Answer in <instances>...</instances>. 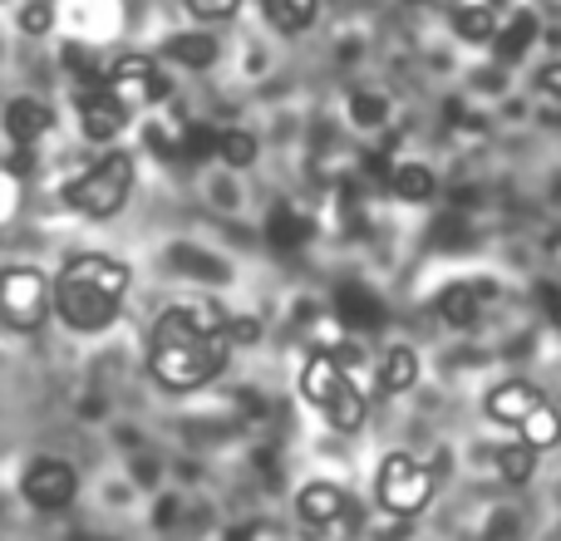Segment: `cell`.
Here are the masks:
<instances>
[{
    "mask_svg": "<svg viewBox=\"0 0 561 541\" xmlns=\"http://www.w3.org/2000/svg\"><path fill=\"white\" fill-rule=\"evenodd\" d=\"M227 310L213 300H183V306H168L153 325L148 339V375L158 379L173 394L187 389H203L207 379L222 375L227 365Z\"/></svg>",
    "mask_w": 561,
    "mask_h": 541,
    "instance_id": "cell-1",
    "label": "cell"
},
{
    "mask_svg": "<svg viewBox=\"0 0 561 541\" xmlns=\"http://www.w3.org/2000/svg\"><path fill=\"white\" fill-rule=\"evenodd\" d=\"M128 286H134V270H128L124 262L89 252V256L65 262V270H59L55 286H49V300H55L59 320H65L69 330H79V335H99V330H108L118 320Z\"/></svg>",
    "mask_w": 561,
    "mask_h": 541,
    "instance_id": "cell-2",
    "label": "cell"
},
{
    "mask_svg": "<svg viewBox=\"0 0 561 541\" xmlns=\"http://www.w3.org/2000/svg\"><path fill=\"white\" fill-rule=\"evenodd\" d=\"M300 394H306L310 404L325 414V424H335L340 434H355L369 414L365 394H359V389L350 384L345 369L330 359V349H320V355L306 359V369H300Z\"/></svg>",
    "mask_w": 561,
    "mask_h": 541,
    "instance_id": "cell-3",
    "label": "cell"
},
{
    "mask_svg": "<svg viewBox=\"0 0 561 541\" xmlns=\"http://www.w3.org/2000/svg\"><path fill=\"white\" fill-rule=\"evenodd\" d=\"M128 193H134V158H128V153H108V158H99L84 177H75L65 197H69V207H75L79 217L104 222V217H114L118 207L128 203Z\"/></svg>",
    "mask_w": 561,
    "mask_h": 541,
    "instance_id": "cell-4",
    "label": "cell"
},
{
    "mask_svg": "<svg viewBox=\"0 0 561 541\" xmlns=\"http://www.w3.org/2000/svg\"><path fill=\"white\" fill-rule=\"evenodd\" d=\"M375 487H379V507H385V513L414 517V513H424L428 497H434V473L409 453H389L385 463H379Z\"/></svg>",
    "mask_w": 561,
    "mask_h": 541,
    "instance_id": "cell-5",
    "label": "cell"
},
{
    "mask_svg": "<svg viewBox=\"0 0 561 541\" xmlns=\"http://www.w3.org/2000/svg\"><path fill=\"white\" fill-rule=\"evenodd\" d=\"M49 315V276L35 266L0 270V320L10 330H39Z\"/></svg>",
    "mask_w": 561,
    "mask_h": 541,
    "instance_id": "cell-6",
    "label": "cell"
},
{
    "mask_svg": "<svg viewBox=\"0 0 561 541\" xmlns=\"http://www.w3.org/2000/svg\"><path fill=\"white\" fill-rule=\"evenodd\" d=\"M20 493H25V503L39 507V513H59V507L75 503L79 473L65 458H35V463L25 468V477H20Z\"/></svg>",
    "mask_w": 561,
    "mask_h": 541,
    "instance_id": "cell-7",
    "label": "cell"
},
{
    "mask_svg": "<svg viewBox=\"0 0 561 541\" xmlns=\"http://www.w3.org/2000/svg\"><path fill=\"white\" fill-rule=\"evenodd\" d=\"M79 128H84V138H94V143H108V138H118V134L128 128L124 99H118L114 89H99V94H79Z\"/></svg>",
    "mask_w": 561,
    "mask_h": 541,
    "instance_id": "cell-8",
    "label": "cell"
},
{
    "mask_svg": "<svg viewBox=\"0 0 561 541\" xmlns=\"http://www.w3.org/2000/svg\"><path fill=\"white\" fill-rule=\"evenodd\" d=\"M542 399L547 394L537 384H527V379H507V384H497L493 394H488V418H493V424H523Z\"/></svg>",
    "mask_w": 561,
    "mask_h": 541,
    "instance_id": "cell-9",
    "label": "cell"
},
{
    "mask_svg": "<svg viewBox=\"0 0 561 541\" xmlns=\"http://www.w3.org/2000/svg\"><path fill=\"white\" fill-rule=\"evenodd\" d=\"M49 124H55V114H49L39 99H10L5 104V134L15 148L39 143V138L49 134Z\"/></svg>",
    "mask_w": 561,
    "mask_h": 541,
    "instance_id": "cell-10",
    "label": "cell"
},
{
    "mask_svg": "<svg viewBox=\"0 0 561 541\" xmlns=\"http://www.w3.org/2000/svg\"><path fill=\"white\" fill-rule=\"evenodd\" d=\"M296 513H300V522H310V527H330V522H340V517H350V503L335 483H310V487H300Z\"/></svg>",
    "mask_w": 561,
    "mask_h": 541,
    "instance_id": "cell-11",
    "label": "cell"
},
{
    "mask_svg": "<svg viewBox=\"0 0 561 541\" xmlns=\"http://www.w3.org/2000/svg\"><path fill=\"white\" fill-rule=\"evenodd\" d=\"M335 320L345 330H379L385 325V306H379V296H369L365 286H340L335 290Z\"/></svg>",
    "mask_w": 561,
    "mask_h": 541,
    "instance_id": "cell-12",
    "label": "cell"
},
{
    "mask_svg": "<svg viewBox=\"0 0 561 541\" xmlns=\"http://www.w3.org/2000/svg\"><path fill=\"white\" fill-rule=\"evenodd\" d=\"M262 15L272 30H280V35H300V30L316 25L320 0H262Z\"/></svg>",
    "mask_w": 561,
    "mask_h": 541,
    "instance_id": "cell-13",
    "label": "cell"
},
{
    "mask_svg": "<svg viewBox=\"0 0 561 541\" xmlns=\"http://www.w3.org/2000/svg\"><path fill=\"white\" fill-rule=\"evenodd\" d=\"M379 384L389 389V394H404V389L419 384V355L409 345H394L385 359H379Z\"/></svg>",
    "mask_w": 561,
    "mask_h": 541,
    "instance_id": "cell-14",
    "label": "cell"
},
{
    "mask_svg": "<svg viewBox=\"0 0 561 541\" xmlns=\"http://www.w3.org/2000/svg\"><path fill=\"white\" fill-rule=\"evenodd\" d=\"M438 315L448 320L454 330H468L478 320V296L468 280H454V286H444V296H438Z\"/></svg>",
    "mask_w": 561,
    "mask_h": 541,
    "instance_id": "cell-15",
    "label": "cell"
},
{
    "mask_svg": "<svg viewBox=\"0 0 561 541\" xmlns=\"http://www.w3.org/2000/svg\"><path fill=\"white\" fill-rule=\"evenodd\" d=\"M389 187H394L404 203H434V193H438L434 173H428L424 163H399L394 177H389Z\"/></svg>",
    "mask_w": 561,
    "mask_h": 541,
    "instance_id": "cell-16",
    "label": "cell"
},
{
    "mask_svg": "<svg viewBox=\"0 0 561 541\" xmlns=\"http://www.w3.org/2000/svg\"><path fill=\"white\" fill-rule=\"evenodd\" d=\"M493 39H497V59H523L527 49H533V39H537V15L533 10H523V15H513V25L507 30H493Z\"/></svg>",
    "mask_w": 561,
    "mask_h": 541,
    "instance_id": "cell-17",
    "label": "cell"
},
{
    "mask_svg": "<svg viewBox=\"0 0 561 541\" xmlns=\"http://www.w3.org/2000/svg\"><path fill=\"white\" fill-rule=\"evenodd\" d=\"M266 237H272V246H280V252H296L300 242H310V222L296 207H276L272 222H266Z\"/></svg>",
    "mask_w": 561,
    "mask_h": 541,
    "instance_id": "cell-18",
    "label": "cell"
},
{
    "mask_svg": "<svg viewBox=\"0 0 561 541\" xmlns=\"http://www.w3.org/2000/svg\"><path fill=\"white\" fill-rule=\"evenodd\" d=\"M168 55H173L178 65H187V69H207L217 59V39L203 35V30H193V35H173L168 39Z\"/></svg>",
    "mask_w": 561,
    "mask_h": 541,
    "instance_id": "cell-19",
    "label": "cell"
},
{
    "mask_svg": "<svg viewBox=\"0 0 561 541\" xmlns=\"http://www.w3.org/2000/svg\"><path fill=\"white\" fill-rule=\"evenodd\" d=\"M517 428H523V444H527V448H537V453H542V448H552L557 438H561L557 408L547 404V399H542V404H537L533 414H527V418H523V424H517Z\"/></svg>",
    "mask_w": 561,
    "mask_h": 541,
    "instance_id": "cell-20",
    "label": "cell"
},
{
    "mask_svg": "<svg viewBox=\"0 0 561 541\" xmlns=\"http://www.w3.org/2000/svg\"><path fill=\"white\" fill-rule=\"evenodd\" d=\"M454 30L463 39H473V45H483V39H493V30H497V10L493 5H458Z\"/></svg>",
    "mask_w": 561,
    "mask_h": 541,
    "instance_id": "cell-21",
    "label": "cell"
},
{
    "mask_svg": "<svg viewBox=\"0 0 561 541\" xmlns=\"http://www.w3.org/2000/svg\"><path fill=\"white\" fill-rule=\"evenodd\" d=\"M153 74H158V69H153V59H148V55H118L114 69H108V89H128V84L144 89Z\"/></svg>",
    "mask_w": 561,
    "mask_h": 541,
    "instance_id": "cell-22",
    "label": "cell"
},
{
    "mask_svg": "<svg viewBox=\"0 0 561 541\" xmlns=\"http://www.w3.org/2000/svg\"><path fill=\"white\" fill-rule=\"evenodd\" d=\"M497 473H503L507 483H527V477L537 473V448H527V444L497 448Z\"/></svg>",
    "mask_w": 561,
    "mask_h": 541,
    "instance_id": "cell-23",
    "label": "cell"
},
{
    "mask_svg": "<svg viewBox=\"0 0 561 541\" xmlns=\"http://www.w3.org/2000/svg\"><path fill=\"white\" fill-rule=\"evenodd\" d=\"M217 153H222L227 168H252L256 163V138L247 128H232V134L217 138Z\"/></svg>",
    "mask_w": 561,
    "mask_h": 541,
    "instance_id": "cell-24",
    "label": "cell"
},
{
    "mask_svg": "<svg viewBox=\"0 0 561 541\" xmlns=\"http://www.w3.org/2000/svg\"><path fill=\"white\" fill-rule=\"evenodd\" d=\"M49 25H55V5H49V0L20 5V30H25V35H49Z\"/></svg>",
    "mask_w": 561,
    "mask_h": 541,
    "instance_id": "cell-25",
    "label": "cell"
},
{
    "mask_svg": "<svg viewBox=\"0 0 561 541\" xmlns=\"http://www.w3.org/2000/svg\"><path fill=\"white\" fill-rule=\"evenodd\" d=\"M350 118H355L359 128H379L385 124V99L379 94H355L350 99Z\"/></svg>",
    "mask_w": 561,
    "mask_h": 541,
    "instance_id": "cell-26",
    "label": "cell"
},
{
    "mask_svg": "<svg viewBox=\"0 0 561 541\" xmlns=\"http://www.w3.org/2000/svg\"><path fill=\"white\" fill-rule=\"evenodd\" d=\"M173 266H187V270H197V276H217V280L227 276L222 262H213V256H197L193 246H178V252H173Z\"/></svg>",
    "mask_w": 561,
    "mask_h": 541,
    "instance_id": "cell-27",
    "label": "cell"
},
{
    "mask_svg": "<svg viewBox=\"0 0 561 541\" xmlns=\"http://www.w3.org/2000/svg\"><path fill=\"white\" fill-rule=\"evenodd\" d=\"M222 335H227V345H256V339H262V325H256L252 315H227Z\"/></svg>",
    "mask_w": 561,
    "mask_h": 541,
    "instance_id": "cell-28",
    "label": "cell"
},
{
    "mask_svg": "<svg viewBox=\"0 0 561 541\" xmlns=\"http://www.w3.org/2000/svg\"><path fill=\"white\" fill-rule=\"evenodd\" d=\"M237 5H242V0H187V10H193L197 20H232Z\"/></svg>",
    "mask_w": 561,
    "mask_h": 541,
    "instance_id": "cell-29",
    "label": "cell"
},
{
    "mask_svg": "<svg viewBox=\"0 0 561 541\" xmlns=\"http://www.w3.org/2000/svg\"><path fill=\"white\" fill-rule=\"evenodd\" d=\"M15 207H20V177H10L5 168H0V222L15 217Z\"/></svg>",
    "mask_w": 561,
    "mask_h": 541,
    "instance_id": "cell-30",
    "label": "cell"
},
{
    "mask_svg": "<svg viewBox=\"0 0 561 541\" xmlns=\"http://www.w3.org/2000/svg\"><path fill=\"white\" fill-rule=\"evenodd\" d=\"M542 89H547V94H557V89H561V65H547L542 69Z\"/></svg>",
    "mask_w": 561,
    "mask_h": 541,
    "instance_id": "cell-31",
    "label": "cell"
},
{
    "mask_svg": "<svg viewBox=\"0 0 561 541\" xmlns=\"http://www.w3.org/2000/svg\"><path fill=\"white\" fill-rule=\"evenodd\" d=\"M483 5H493V10H497V5H513V0H483Z\"/></svg>",
    "mask_w": 561,
    "mask_h": 541,
    "instance_id": "cell-32",
    "label": "cell"
},
{
    "mask_svg": "<svg viewBox=\"0 0 561 541\" xmlns=\"http://www.w3.org/2000/svg\"><path fill=\"white\" fill-rule=\"evenodd\" d=\"M409 5H424V0H409Z\"/></svg>",
    "mask_w": 561,
    "mask_h": 541,
    "instance_id": "cell-33",
    "label": "cell"
}]
</instances>
